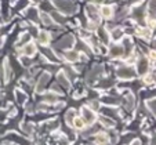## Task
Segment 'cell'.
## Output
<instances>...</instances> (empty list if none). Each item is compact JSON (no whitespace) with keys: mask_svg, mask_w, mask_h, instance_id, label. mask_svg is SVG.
Returning <instances> with one entry per match:
<instances>
[{"mask_svg":"<svg viewBox=\"0 0 156 145\" xmlns=\"http://www.w3.org/2000/svg\"><path fill=\"white\" fill-rule=\"evenodd\" d=\"M115 84H116V80L111 76H108V77L101 76L100 79L95 82V86H97V89H100V90H109V89H112Z\"/></svg>","mask_w":156,"mask_h":145,"instance_id":"cell-14","label":"cell"},{"mask_svg":"<svg viewBox=\"0 0 156 145\" xmlns=\"http://www.w3.org/2000/svg\"><path fill=\"white\" fill-rule=\"evenodd\" d=\"M109 142H113V144H116V142H119V136L116 133H111L109 134Z\"/></svg>","mask_w":156,"mask_h":145,"instance_id":"cell-49","label":"cell"},{"mask_svg":"<svg viewBox=\"0 0 156 145\" xmlns=\"http://www.w3.org/2000/svg\"><path fill=\"white\" fill-rule=\"evenodd\" d=\"M87 124L84 123V120H83L82 118H75V120H73V123H72V129H75V130H83V129L86 127Z\"/></svg>","mask_w":156,"mask_h":145,"instance_id":"cell-40","label":"cell"},{"mask_svg":"<svg viewBox=\"0 0 156 145\" xmlns=\"http://www.w3.org/2000/svg\"><path fill=\"white\" fill-rule=\"evenodd\" d=\"M130 17L136 21L140 27L147 25V7L142 6L141 3L137 6H133L131 11H130Z\"/></svg>","mask_w":156,"mask_h":145,"instance_id":"cell-3","label":"cell"},{"mask_svg":"<svg viewBox=\"0 0 156 145\" xmlns=\"http://www.w3.org/2000/svg\"><path fill=\"white\" fill-rule=\"evenodd\" d=\"M50 15H51V18H53V21H54V24H57V25H65L66 24V15L65 14H62V12H59L58 10H53V11H50Z\"/></svg>","mask_w":156,"mask_h":145,"instance_id":"cell-27","label":"cell"},{"mask_svg":"<svg viewBox=\"0 0 156 145\" xmlns=\"http://www.w3.org/2000/svg\"><path fill=\"white\" fill-rule=\"evenodd\" d=\"M151 142H152V144H156V133L151 137Z\"/></svg>","mask_w":156,"mask_h":145,"instance_id":"cell-54","label":"cell"},{"mask_svg":"<svg viewBox=\"0 0 156 145\" xmlns=\"http://www.w3.org/2000/svg\"><path fill=\"white\" fill-rule=\"evenodd\" d=\"M142 97H145L148 100V98H151V97H156V89H153V90H151V91H148L147 94H142Z\"/></svg>","mask_w":156,"mask_h":145,"instance_id":"cell-50","label":"cell"},{"mask_svg":"<svg viewBox=\"0 0 156 145\" xmlns=\"http://www.w3.org/2000/svg\"><path fill=\"white\" fill-rule=\"evenodd\" d=\"M62 58H64L65 61L71 62V64H75V62L79 61L80 53L76 50V48H68V50H65V53H64V55H62Z\"/></svg>","mask_w":156,"mask_h":145,"instance_id":"cell-20","label":"cell"},{"mask_svg":"<svg viewBox=\"0 0 156 145\" xmlns=\"http://www.w3.org/2000/svg\"><path fill=\"white\" fill-rule=\"evenodd\" d=\"M22 12H24V17L32 24H39L40 22V11L37 10L36 6H28Z\"/></svg>","mask_w":156,"mask_h":145,"instance_id":"cell-10","label":"cell"},{"mask_svg":"<svg viewBox=\"0 0 156 145\" xmlns=\"http://www.w3.org/2000/svg\"><path fill=\"white\" fill-rule=\"evenodd\" d=\"M97 35H98V40L102 43V44H109L111 43V35H109V30L106 29L105 25H98L97 28Z\"/></svg>","mask_w":156,"mask_h":145,"instance_id":"cell-16","label":"cell"},{"mask_svg":"<svg viewBox=\"0 0 156 145\" xmlns=\"http://www.w3.org/2000/svg\"><path fill=\"white\" fill-rule=\"evenodd\" d=\"M59 129V120L58 119H46L43 120L41 123V127H40V131L41 133H53V131H57Z\"/></svg>","mask_w":156,"mask_h":145,"instance_id":"cell-12","label":"cell"},{"mask_svg":"<svg viewBox=\"0 0 156 145\" xmlns=\"http://www.w3.org/2000/svg\"><path fill=\"white\" fill-rule=\"evenodd\" d=\"M75 46H76V50L79 51V53L86 54L87 57H90V55L93 54V48H91V46L88 44V43L84 40V39H79L77 41H75Z\"/></svg>","mask_w":156,"mask_h":145,"instance_id":"cell-19","label":"cell"},{"mask_svg":"<svg viewBox=\"0 0 156 145\" xmlns=\"http://www.w3.org/2000/svg\"><path fill=\"white\" fill-rule=\"evenodd\" d=\"M98 120H100L101 126H104V127H106V129H113L115 127V120H113L112 118H108V116H105V115H101Z\"/></svg>","mask_w":156,"mask_h":145,"instance_id":"cell-34","label":"cell"},{"mask_svg":"<svg viewBox=\"0 0 156 145\" xmlns=\"http://www.w3.org/2000/svg\"><path fill=\"white\" fill-rule=\"evenodd\" d=\"M59 100V94L55 91H53V90H50V91H46V93H41V101L46 104H50V105H53V104H55L57 101Z\"/></svg>","mask_w":156,"mask_h":145,"instance_id":"cell-22","label":"cell"},{"mask_svg":"<svg viewBox=\"0 0 156 145\" xmlns=\"http://www.w3.org/2000/svg\"><path fill=\"white\" fill-rule=\"evenodd\" d=\"M87 107H90L93 111H98L101 108V104H100V101H98L97 98H91V100H90V102L87 104Z\"/></svg>","mask_w":156,"mask_h":145,"instance_id":"cell-43","label":"cell"},{"mask_svg":"<svg viewBox=\"0 0 156 145\" xmlns=\"http://www.w3.org/2000/svg\"><path fill=\"white\" fill-rule=\"evenodd\" d=\"M21 131L25 134L27 137H32L33 133H35V124L30 123V122H24V123H21Z\"/></svg>","mask_w":156,"mask_h":145,"instance_id":"cell-30","label":"cell"},{"mask_svg":"<svg viewBox=\"0 0 156 145\" xmlns=\"http://www.w3.org/2000/svg\"><path fill=\"white\" fill-rule=\"evenodd\" d=\"M62 72H64L66 76H68V79L71 80V82H73L75 79L77 77V73L79 72L75 69V66H71V65H65V66H62V69H61Z\"/></svg>","mask_w":156,"mask_h":145,"instance_id":"cell-31","label":"cell"},{"mask_svg":"<svg viewBox=\"0 0 156 145\" xmlns=\"http://www.w3.org/2000/svg\"><path fill=\"white\" fill-rule=\"evenodd\" d=\"M151 69V61L148 57L145 55H140L136 58V71H137V75L140 76H145V75L149 72Z\"/></svg>","mask_w":156,"mask_h":145,"instance_id":"cell-6","label":"cell"},{"mask_svg":"<svg viewBox=\"0 0 156 145\" xmlns=\"http://www.w3.org/2000/svg\"><path fill=\"white\" fill-rule=\"evenodd\" d=\"M4 43H6V37L0 35V48H2V47L4 46Z\"/></svg>","mask_w":156,"mask_h":145,"instance_id":"cell-52","label":"cell"},{"mask_svg":"<svg viewBox=\"0 0 156 145\" xmlns=\"http://www.w3.org/2000/svg\"><path fill=\"white\" fill-rule=\"evenodd\" d=\"M140 129V120H133L131 123L127 126V131H136Z\"/></svg>","mask_w":156,"mask_h":145,"instance_id":"cell-44","label":"cell"},{"mask_svg":"<svg viewBox=\"0 0 156 145\" xmlns=\"http://www.w3.org/2000/svg\"><path fill=\"white\" fill-rule=\"evenodd\" d=\"M36 39H37V43L40 46H47L51 40V35H50V32H47L46 29L39 30L37 35H36Z\"/></svg>","mask_w":156,"mask_h":145,"instance_id":"cell-26","label":"cell"},{"mask_svg":"<svg viewBox=\"0 0 156 145\" xmlns=\"http://www.w3.org/2000/svg\"><path fill=\"white\" fill-rule=\"evenodd\" d=\"M51 90H53V91H55V93H58V94H64V91H65V90L62 89V87L59 86V84H58L57 82L54 83L53 86H51Z\"/></svg>","mask_w":156,"mask_h":145,"instance_id":"cell-47","label":"cell"},{"mask_svg":"<svg viewBox=\"0 0 156 145\" xmlns=\"http://www.w3.org/2000/svg\"><path fill=\"white\" fill-rule=\"evenodd\" d=\"M76 111L73 109V108H71V109H68L66 112H65V122H66V124L68 126H71L72 127V123H73V120H75V118H76Z\"/></svg>","mask_w":156,"mask_h":145,"instance_id":"cell-37","label":"cell"},{"mask_svg":"<svg viewBox=\"0 0 156 145\" xmlns=\"http://www.w3.org/2000/svg\"><path fill=\"white\" fill-rule=\"evenodd\" d=\"M108 54H109V57H111V58H113V59H120V58H124L126 51H124V47H123V44H122V43L115 41L113 44L109 46Z\"/></svg>","mask_w":156,"mask_h":145,"instance_id":"cell-9","label":"cell"},{"mask_svg":"<svg viewBox=\"0 0 156 145\" xmlns=\"http://www.w3.org/2000/svg\"><path fill=\"white\" fill-rule=\"evenodd\" d=\"M53 7L65 15H72L77 11V6L72 0H50Z\"/></svg>","mask_w":156,"mask_h":145,"instance_id":"cell-1","label":"cell"},{"mask_svg":"<svg viewBox=\"0 0 156 145\" xmlns=\"http://www.w3.org/2000/svg\"><path fill=\"white\" fill-rule=\"evenodd\" d=\"M124 93H126V94L122 98V105H123L124 111L131 112V111L136 108V97H134V94H133L131 91H124Z\"/></svg>","mask_w":156,"mask_h":145,"instance_id":"cell-13","label":"cell"},{"mask_svg":"<svg viewBox=\"0 0 156 145\" xmlns=\"http://www.w3.org/2000/svg\"><path fill=\"white\" fill-rule=\"evenodd\" d=\"M21 55H28V57H35L37 54V46L33 43L32 40L25 43L22 47H20Z\"/></svg>","mask_w":156,"mask_h":145,"instance_id":"cell-15","label":"cell"},{"mask_svg":"<svg viewBox=\"0 0 156 145\" xmlns=\"http://www.w3.org/2000/svg\"><path fill=\"white\" fill-rule=\"evenodd\" d=\"M30 58H32V57H28V55L20 57V64L22 65V68H30V66H33L35 59H30Z\"/></svg>","mask_w":156,"mask_h":145,"instance_id":"cell-38","label":"cell"},{"mask_svg":"<svg viewBox=\"0 0 156 145\" xmlns=\"http://www.w3.org/2000/svg\"><path fill=\"white\" fill-rule=\"evenodd\" d=\"M91 3H94V4H97V6H101V4H104V2L105 0H90Z\"/></svg>","mask_w":156,"mask_h":145,"instance_id":"cell-51","label":"cell"},{"mask_svg":"<svg viewBox=\"0 0 156 145\" xmlns=\"http://www.w3.org/2000/svg\"><path fill=\"white\" fill-rule=\"evenodd\" d=\"M144 0H124V4L127 7H133V6H137V4L142 3Z\"/></svg>","mask_w":156,"mask_h":145,"instance_id":"cell-46","label":"cell"},{"mask_svg":"<svg viewBox=\"0 0 156 145\" xmlns=\"http://www.w3.org/2000/svg\"><path fill=\"white\" fill-rule=\"evenodd\" d=\"M55 82L58 83V84H59V86H61L64 90H69V89H71V80L68 79V76H66V75H65L62 71H58V72H57Z\"/></svg>","mask_w":156,"mask_h":145,"instance_id":"cell-21","label":"cell"},{"mask_svg":"<svg viewBox=\"0 0 156 145\" xmlns=\"http://www.w3.org/2000/svg\"><path fill=\"white\" fill-rule=\"evenodd\" d=\"M4 65H6V59L0 57V84L6 83V72H4Z\"/></svg>","mask_w":156,"mask_h":145,"instance_id":"cell-42","label":"cell"},{"mask_svg":"<svg viewBox=\"0 0 156 145\" xmlns=\"http://www.w3.org/2000/svg\"><path fill=\"white\" fill-rule=\"evenodd\" d=\"M29 3L35 4V6H37V4H41L43 3V0H29Z\"/></svg>","mask_w":156,"mask_h":145,"instance_id":"cell-53","label":"cell"},{"mask_svg":"<svg viewBox=\"0 0 156 145\" xmlns=\"http://www.w3.org/2000/svg\"><path fill=\"white\" fill-rule=\"evenodd\" d=\"M134 138H136V134H134V131H127L126 134H123V136L119 138V141L123 142V144H129V142H131Z\"/></svg>","mask_w":156,"mask_h":145,"instance_id":"cell-41","label":"cell"},{"mask_svg":"<svg viewBox=\"0 0 156 145\" xmlns=\"http://www.w3.org/2000/svg\"><path fill=\"white\" fill-rule=\"evenodd\" d=\"M94 142H97V144H108L109 134L102 133V131H98L97 134H94Z\"/></svg>","mask_w":156,"mask_h":145,"instance_id":"cell-35","label":"cell"},{"mask_svg":"<svg viewBox=\"0 0 156 145\" xmlns=\"http://www.w3.org/2000/svg\"><path fill=\"white\" fill-rule=\"evenodd\" d=\"M32 40V35H30L29 32H25V33H21L20 37H18L17 40V47H22V46L25 44V43H28V41Z\"/></svg>","mask_w":156,"mask_h":145,"instance_id":"cell-36","label":"cell"},{"mask_svg":"<svg viewBox=\"0 0 156 145\" xmlns=\"http://www.w3.org/2000/svg\"><path fill=\"white\" fill-rule=\"evenodd\" d=\"M116 77L120 80H136L137 77V71L136 68L130 64H124L116 68Z\"/></svg>","mask_w":156,"mask_h":145,"instance_id":"cell-2","label":"cell"},{"mask_svg":"<svg viewBox=\"0 0 156 145\" xmlns=\"http://www.w3.org/2000/svg\"><path fill=\"white\" fill-rule=\"evenodd\" d=\"M50 80H51V73L50 72H43V73L39 76L37 82L35 83V93L41 94L43 91H46V87L50 84Z\"/></svg>","mask_w":156,"mask_h":145,"instance_id":"cell-7","label":"cell"},{"mask_svg":"<svg viewBox=\"0 0 156 145\" xmlns=\"http://www.w3.org/2000/svg\"><path fill=\"white\" fill-rule=\"evenodd\" d=\"M40 22L44 25L46 28H53L54 25V21H53V18H51V15H50V12L48 11H40Z\"/></svg>","mask_w":156,"mask_h":145,"instance_id":"cell-29","label":"cell"},{"mask_svg":"<svg viewBox=\"0 0 156 145\" xmlns=\"http://www.w3.org/2000/svg\"><path fill=\"white\" fill-rule=\"evenodd\" d=\"M35 109H36V107H35V104H33V102H29V104L25 102V111H27L29 115L35 113Z\"/></svg>","mask_w":156,"mask_h":145,"instance_id":"cell-45","label":"cell"},{"mask_svg":"<svg viewBox=\"0 0 156 145\" xmlns=\"http://www.w3.org/2000/svg\"><path fill=\"white\" fill-rule=\"evenodd\" d=\"M147 15L151 19H156V0H148Z\"/></svg>","mask_w":156,"mask_h":145,"instance_id":"cell-32","label":"cell"},{"mask_svg":"<svg viewBox=\"0 0 156 145\" xmlns=\"http://www.w3.org/2000/svg\"><path fill=\"white\" fill-rule=\"evenodd\" d=\"M147 109L149 111L152 115L156 116V97H151L147 100Z\"/></svg>","mask_w":156,"mask_h":145,"instance_id":"cell-39","label":"cell"},{"mask_svg":"<svg viewBox=\"0 0 156 145\" xmlns=\"http://www.w3.org/2000/svg\"><path fill=\"white\" fill-rule=\"evenodd\" d=\"M80 118L84 120L86 124H93L95 123V120H97V115H95V111H93L90 107H87V105H83L82 108H80Z\"/></svg>","mask_w":156,"mask_h":145,"instance_id":"cell-11","label":"cell"},{"mask_svg":"<svg viewBox=\"0 0 156 145\" xmlns=\"http://www.w3.org/2000/svg\"><path fill=\"white\" fill-rule=\"evenodd\" d=\"M100 113L101 115H105V116H108V118H112L113 120H118L119 118H120V115H119V111L116 109L115 107H109V105H104V107H101L100 109Z\"/></svg>","mask_w":156,"mask_h":145,"instance_id":"cell-18","label":"cell"},{"mask_svg":"<svg viewBox=\"0 0 156 145\" xmlns=\"http://www.w3.org/2000/svg\"><path fill=\"white\" fill-rule=\"evenodd\" d=\"M14 100L18 105H25L28 101V94L22 89H15L14 90Z\"/></svg>","mask_w":156,"mask_h":145,"instance_id":"cell-28","label":"cell"},{"mask_svg":"<svg viewBox=\"0 0 156 145\" xmlns=\"http://www.w3.org/2000/svg\"><path fill=\"white\" fill-rule=\"evenodd\" d=\"M152 28H149L148 25H144V27H138L136 29V33L138 37H141L142 40H151L152 37Z\"/></svg>","mask_w":156,"mask_h":145,"instance_id":"cell-24","label":"cell"},{"mask_svg":"<svg viewBox=\"0 0 156 145\" xmlns=\"http://www.w3.org/2000/svg\"><path fill=\"white\" fill-rule=\"evenodd\" d=\"M148 58H149V61L156 62V50H155V48L148 51Z\"/></svg>","mask_w":156,"mask_h":145,"instance_id":"cell-48","label":"cell"},{"mask_svg":"<svg viewBox=\"0 0 156 145\" xmlns=\"http://www.w3.org/2000/svg\"><path fill=\"white\" fill-rule=\"evenodd\" d=\"M84 14H86V17H87L88 21H93V22L100 24L101 15H100V9L97 7V4H94V3L87 4L84 9Z\"/></svg>","mask_w":156,"mask_h":145,"instance_id":"cell-8","label":"cell"},{"mask_svg":"<svg viewBox=\"0 0 156 145\" xmlns=\"http://www.w3.org/2000/svg\"><path fill=\"white\" fill-rule=\"evenodd\" d=\"M40 54L47 59L48 62H58V55H57L55 50L51 47H47V46H41L40 48Z\"/></svg>","mask_w":156,"mask_h":145,"instance_id":"cell-17","label":"cell"},{"mask_svg":"<svg viewBox=\"0 0 156 145\" xmlns=\"http://www.w3.org/2000/svg\"><path fill=\"white\" fill-rule=\"evenodd\" d=\"M75 36L72 35V33H66V35H64L62 37H59L58 40L55 41V46H54V48H57V50H68V48H73L75 46Z\"/></svg>","mask_w":156,"mask_h":145,"instance_id":"cell-5","label":"cell"},{"mask_svg":"<svg viewBox=\"0 0 156 145\" xmlns=\"http://www.w3.org/2000/svg\"><path fill=\"white\" fill-rule=\"evenodd\" d=\"M28 4H29V0H17V2L12 4L11 11L12 12H21V11H24V10L28 7Z\"/></svg>","mask_w":156,"mask_h":145,"instance_id":"cell-33","label":"cell"},{"mask_svg":"<svg viewBox=\"0 0 156 145\" xmlns=\"http://www.w3.org/2000/svg\"><path fill=\"white\" fill-rule=\"evenodd\" d=\"M100 102L104 104V105H109V107H116L120 102V97H116V95L112 94H106L100 97Z\"/></svg>","mask_w":156,"mask_h":145,"instance_id":"cell-23","label":"cell"},{"mask_svg":"<svg viewBox=\"0 0 156 145\" xmlns=\"http://www.w3.org/2000/svg\"><path fill=\"white\" fill-rule=\"evenodd\" d=\"M113 14H115V10H113V7L111 6V4H105L104 3L102 6L100 7V15L101 18H104V19H112Z\"/></svg>","mask_w":156,"mask_h":145,"instance_id":"cell-25","label":"cell"},{"mask_svg":"<svg viewBox=\"0 0 156 145\" xmlns=\"http://www.w3.org/2000/svg\"><path fill=\"white\" fill-rule=\"evenodd\" d=\"M104 71H105V66L104 65L94 64V65L91 66V69L87 72V75H86V82H87L88 84H94V83L104 75Z\"/></svg>","mask_w":156,"mask_h":145,"instance_id":"cell-4","label":"cell"}]
</instances>
